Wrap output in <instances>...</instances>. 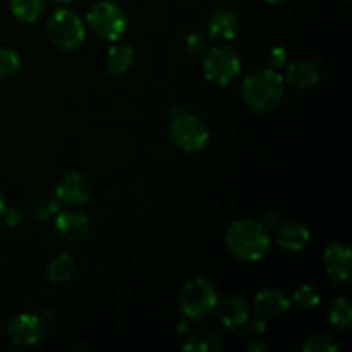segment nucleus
<instances>
[{"label": "nucleus", "mask_w": 352, "mask_h": 352, "mask_svg": "<svg viewBox=\"0 0 352 352\" xmlns=\"http://www.w3.org/2000/svg\"><path fill=\"white\" fill-rule=\"evenodd\" d=\"M250 306L239 296H230L223 299L219 306L220 323L232 332L244 329L250 323Z\"/></svg>", "instance_id": "13"}, {"label": "nucleus", "mask_w": 352, "mask_h": 352, "mask_svg": "<svg viewBox=\"0 0 352 352\" xmlns=\"http://www.w3.org/2000/svg\"><path fill=\"white\" fill-rule=\"evenodd\" d=\"M320 69L313 60H298L292 62L285 69V81L291 86L299 89L313 88L320 82Z\"/></svg>", "instance_id": "16"}, {"label": "nucleus", "mask_w": 352, "mask_h": 352, "mask_svg": "<svg viewBox=\"0 0 352 352\" xmlns=\"http://www.w3.org/2000/svg\"><path fill=\"white\" fill-rule=\"evenodd\" d=\"M323 267L333 282H347L352 272L351 248L346 243H332L323 253Z\"/></svg>", "instance_id": "11"}, {"label": "nucleus", "mask_w": 352, "mask_h": 352, "mask_svg": "<svg viewBox=\"0 0 352 352\" xmlns=\"http://www.w3.org/2000/svg\"><path fill=\"white\" fill-rule=\"evenodd\" d=\"M265 2H268V3H284V2H287V0H265Z\"/></svg>", "instance_id": "33"}, {"label": "nucleus", "mask_w": 352, "mask_h": 352, "mask_svg": "<svg viewBox=\"0 0 352 352\" xmlns=\"http://www.w3.org/2000/svg\"><path fill=\"white\" fill-rule=\"evenodd\" d=\"M60 206L62 203L55 196H43V198L38 199L36 206H34V215L43 222H50L58 215Z\"/></svg>", "instance_id": "23"}, {"label": "nucleus", "mask_w": 352, "mask_h": 352, "mask_svg": "<svg viewBox=\"0 0 352 352\" xmlns=\"http://www.w3.org/2000/svg\"><path fill=\"white\" fill-rule=\"evenodd\" d=\"M170 136L175 146L188 153L201 151L210 141V129L198 116L189 112H181L172 117Z\"/></svg>", "instance_id": "7"}, {"label": "nucleus", "mask_w": 352, "mask_h": 352, "mask_svg": "<svg viewBox=\"0 0 352 352\" xmlns=\"http://www.w3.org/2000/svg\"><path fill=\"white\" fill-rule=\"evenodd\" d=\"M241 95L250 109L268 112L275 109L284 96V78L275 69H258L246 76Z\"/></svg>", "instance_id": "2"}, {"label": "nucleus", "mask_w": 352, "mask_h": 352, "mask_svg": "<svg viewBox=\"0 0 352 352\" xmlns=\"http://www.w3.org/2000/svg\"><path fill=\"white\" fill-rule=\"evenodd\" d=\"M23 67L19 52L12 47H0V79L14 78Z\"/></svg>", "instance_id": "21"}, {"label": "nucleus", "mask_w": 352, "mask_h": 352, "mask_svg": "<svg viewBox=\"0 0 352 352\" xmlns=\"http://www.w3.org/2000/svg\"><path fill=\"white\" fill-rule=\"evenodd\" d=\"M186 48L195 55H203L208 50V38L199 31H192L186 38Z\"/></svg>", "instance_id": "26"}, {"label": "nucleus", "mask_w": 352, "mask_h": 352, "mask_svg": "<svg viewBox=\"0 0 352 352\" xmlns=\"http://www.w3.org/2000/svg\"><path fill=\"white\" fill-rule=\"evenodd\" d=\"M55 230L62 239L69 241V243H81L88 237L89 230H91V223H89L88 215L78 210H64L58 212V215L54 219Z\"/></svg>", "instance_id": "10"}, {"label": "nucleus", "mask_w": 352, "mask_h": 352, "mask_svg": "<svg viewBox=\"0 0 352 352\" xmlns=\"http://www.w3.org/2000/svg\"><path fill=\"white\" fill-rule=\"evenodd\" d=\"M291 298H289L285 292L274 287L261 289V291L254 296V309H256V313L261 318H278V316L285 315V313L291 309Z\"/></svg>", "instance_id": "12"}, {"label": "nucleus", "mask_w": 352, "mask_h": 352, "mask_svg": "<svg viewBox=\"0 0 352 352\" xmlns=\"http://www.w3.org/2000/svg\"><path fill=\"white\" fill-rule=\"evenodd\" d=\"M2 219H6V223L9 227H17L24 220V215L16 206H9V208H6V213H3Z\"/></svg>", "instance_id": "28"}, {"label": "nucleus", "mask_w": 352, "mask_h": 352, "mask_svg": "<svg viewBox=\"0 0 352 352\" xmlns=\"http://www.w3.org/2000/svg\"><path fill=\"white\" fill-rule=\"evenodd\" d=\"M267 64L270 69H278L284 67L287 64V52H285L284 47H272L270 50L267 52Z\"/></svg>", "instance_id": "27"}, {"label": "nucleus", "mask_w": 352, "mask_h": 352, "mask_svg": "<svg viewBox=\"0 0 352 352\" xmlns=\"http://www.w3.org/2000/svg\"><path fill=\"white\" fill-rule=\"evenodd\" d=\"M47 34L54 45L67 52L79 50L86 40V26L74 10L62 6L47 19Z\"/></svg>", "instance_id": "3"}, {"label": "nucleus", "mask_w": 352, "mask_h": 352, "mask_svg": "<svg viewBox=\"0 0 352 352\" xmlns=\"http://www.w3.org/2000/svg\"><path fill=\"white\" fill-rule=\"evenodd\" d=\"M226 246L241 261H258L270 250V234L261 222L253 219L236 220L226 232Z\"/></svg>", "instance_id": "1"}, {"label": "nucleus", "mask_w": 352, "mask_h": 352, "mask_svg": "<svg viewBox=\"0 0 352 352\" xmlns=\"http://www.w3.org/2000/svg\"><path fill=\"white\" fill-rule=\"evenodd\" d=\"M241 30L239 16L232 9H219L210 16L208 33L219 41H229L237 36Z\"/></svg>", "instance_id": "14"}, {"label": "nucleus", "mask_w": 352, "mask_h": 352, "mask_svg": "<svg viewBox=\"0 0 352 352\" xmlns=\"http://www.w3.org/2000/svg\"><path fill=\"white\" fill-rule=\"evenodd\" d=\"M246 351L248 352H270L272 346L265 342V340H254V342H251L250 346L246 347Z\"/></svg>", "instance_id": "30"}, {"label": "nucleus", "mask_w": 352, "mask_h": 352, "mask_svg": "<svg viewBox=\"0 0 352 352\" xmlns=\"http://www.w3.org/2000/svg\"><path fill=\"white\" fill-rule=\"evenodd\" d=\"M203 55V74L213 85L226 86L241 74L243 60L229 45L208 48Z\"/></svg>", "instance_id": "6"}, {"label": "nucleus", "mask_w": 352, "mask_h": 352, "mask_svg": "<svg viewBox=\"0 0 352 352\" xmlns=\"http://www.w3.org/2000/svg\"><path fill=\"white\" fill-rule=\"evenodd\" d=\"M55 3H57V6H67V3H71L72 0H54Z\"/></svg>", "instance_id": "32"}, {"label": "nucleus", "mask_w": 352, "mask_h": 352, "mask_svg": "<svg viewBox=\"0 0 352 352\" xmlns=\"http://www.w3.org/2000/svg\"><path fill=\"white\" fill-rule=\"evenodd\" d=\"M86 23L96 36L109 41L120 40L127 31L126 12L110 0L93 3L86 12Z\"/></svg>", "instance_id": "5"}, {"label": "nucleus", "mask_w": 352, "mask_h": 352, "mask_svg": "<svg viewBox=\"0 0 352 352\" xmlns=\"http://www.w3.org/2000/svg\"><path fill=\"white\" fill-rule=\"evenodd\" d=\"M76 274V260L69 253L57 254L47 267V275L54 284H67Z\"/></svg>", "instance_id": "18"}, {"label": "nucleus", "mask_w": 352, "mask_h": 352, "mask_svg": "<svg viewBox=\"0 0 352 352\" xmlns=\"http://www.w3.org/2000/svg\"><path fill=\"white\" fill-rule=\"evenodd\" d=\"M179 305H181L182 313L189 320L201 322L208 318L215 311L219 305V294L213 284L206 278H192L182 287L181 296H179Z\"/></svg>", "instance_id": "4"}, {"label": "nucleus", "mask_w": 352, "mask_h": 352, "mask_svg": "<svg viewBox=\"0 0 352 352\" xmlns=\"http://www.w3.org/2000/svg\"><path fill=\"white\" fill-rule=\"evenodd\" d=\"M95 191V182L86 172H67L55 186V198L69 208H76L88 201Z\"/></svg>", "instance_id": "8"}, {"label": "nucleus", "mask_w": 352, "mask_h": 352, "mask_svg": "<svg viewBox=\"0 0 352 352\" xmlns=\"http://www.w3.org/2000/svg\"><path fill=\"white\" fill-rule=\"evenodd\" d=\"M182 349L188 352H220L222 351V342L215 333L201 330V332L192 333L184 342Z\"/></svg>", "instance_id": "20"}, {"label": "nucleus", "mask_w": 352, "mask_h": 352, "mask_svg": "<svg viewBox=\"0 0 352 352\" xmlns=\"http://www.w3.org/2000/svg\"><path fill=\"white\" fill-rule=\"evenodd\" d=\"M6 208H7L6 196H3V195H2V191H0V219H2L3 213H6Z\"/></svg>", "instance_id": "31"}, {"label": "nucleus", "mask_w": 352, "mask_h": 352, "mask_svg": "<svg viewBox=\"0 0 352 352\" xmlns=\"http://www.w3.org/2000/svg\"><path fill=\"white\" fill-rule=\"evenodd\" d=\"M263 223L267 229H275V227H278V223H280V213L275 212V210H270V212L265 213V222Z\"/></svg>", "instance_id": "29"}, {"label": "nucleus", "mask_w": 352, "mask_h": 352, "mask_svg": "<svg viewBox=\"0 0 352 352\" xmlns=\"http://www.w3.org/2000/svg\"><path fill=\"white\" fill-rule=\"evenodd\" d=\"M320 299H322V296H320V292L316 291V287H313V285H309V284H305V285H301V287L296 289L294 294H292L291 301H294L296 305L301 306V308L309 309V308H315V306H318Z\"/></svg>", "instance_id": "24"}, {"label": "nucleus", "mask_w": 352, "mask_h": 352, "mask_svg": "<svg viewBox=\"0 0 352 352\" xmlns=\"http://www.w3.org/2000/svg\"><path fill=\"white\" fill-rule=\"evenodd\" d=\"M47 332L43 320L31 313H21L14 316L7 325V337L17 347L36 346Z\"/></svg>", "instance_id": "9"}, {"label": "nucleus", "mask_w": 352, "mask_h": 352, "mask_svg": "<svg viewBox=\"0 0 352 352\" xmlns=\"http://www.w3.org/2000/svg\"><path fill=\"white\" fill-rule=\"evenodd\" d=\"M329 320L336 329L347 330L352 323V308L346 298H337L329 311Z\"/></svg>", "instance_id": "22"}, {"label": "nucleus", "mask_w": 352, "mask_h": 352, "mask_svg": "<svg viewBox=\"0 0 352 352\" xmlns=\"http://www.w3.org/2000/svg\"><path fill=\"white\" fill-rule=\"evenodd\" d=\"M311 243V232L308 227L301 222H289L278 227L277 244L285 251L299 253Z\"/></svg>", "instance_id": "15"}, {"label": "nucleus", "mask_w": 352, "mask_h": 352, "mask_svg": "<svg viewBox=\"0 0 352 352\" xmlns=\"http://www.w3.org/2000/svg\"><path fill=\"white\" fill-rule=\"evenodd\" d=\"M134 60V48L127 41H113L105 55V69L107 72L113 76L126 74L131 69Z\"/></svg>", "instance_id": "17"}, {"label": "nucleus", "mask_w": 352, "mask_h": 352, "mask_svg": "<svg viewBox=\"0 0 352 352\" xmlns=\"http://www.w3.org/2000/svg\"><path fill=\"white\" fill-rule=\"evenodd\" d=\"M301 349L305 352H333L339 351V344L333 342L332 337L316 333V336H309L305 340Z\"/></svg>", "instance_id": "25"}, {"label": "nucleus", "mask_w": 352, "mask_h": 352, "mask_svg": "<svg viewBox=\"0 0 352 352\" xmlns=\"http://www.w3.org/2000/svg\"><path fill=\"white\" fill-rule=\"evenodd\" d=\"M45 10V0H10V12L21 23L31 24Z\"/></svg>", "instance_id": "19"}]
</instances>
